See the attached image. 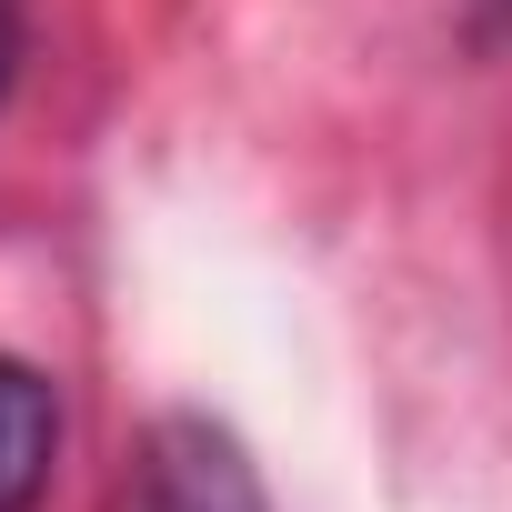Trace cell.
<instances>
[{
  "label": "cell",
  "mask_w": 512,
  "mask_h": 512,
  "mask_svg": "<svg viewBox=\"0 0 512 512\" xmlns=\"http://www.w3.org/2000/svg\"><path fill=\"white\" fill-rule=\"evenodd\" d=\"M141 512H272V502H262V482H251V462H241V442H231L221 422L181 412V422H161V442H151Z\"/></svg>",
  "instance_id": "cell-1"
},
{
  "label": "cell",
  "mask_w": 512,
  "mask_h": 512,
  "mask_svg": "<svg viewBox=\"0 0 512 512\" xmlns=\"http://www.w3.org/2000/svg\"><path fill=\"white\" fill-rule=\"evenodd\" d=\"M51 452H61V402L31 362L0 352V512H31L41 482H51Z\"/></svg>",
  "instance_id": "cell-2"
},
{
  "label": "cell",
  "mask_w": 512,
  "mask_h": 512,
  "mask_svg": "<svg viewBox=\"0 0 512 512\" xmlns=\"http://www.w3.org/2000/svg\"><path fill=\"white\" fill-rule=\"evenodd\" d=\"M472 21H482V41H502L512 31V0H472Z\"/></svg>",
  "instance_id": "cell-3"
},
{
  "label": "cell",
  "mask_w": 512,
  "mask_h": 512,
  "mask_svg": "<svg viewBox=\"0 0 512 512\" xmlns=\"http://www.w3.org/2000/svg\"><path fill=\"white\" fill-rule=\"evenodd\" d=\"M11 71H21V31H11V11H0V91H11Z\"/></svg>",
  "instance_id": "cell-4"
}]
</instances>
